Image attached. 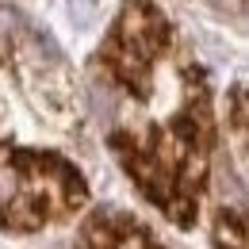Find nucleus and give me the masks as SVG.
Here are the masks:
<instances>
[{
	"instance_id": "1",
	"label": "nucleus",
	"mask_w": 249,
	"mask_h": 249,
	"mask_svg": "<svg viewBox=\"0 0 249 249\" xmlns=\"http://www.w3.org/2000/svg\"><path fill=\"white\" fill-rule=\"evenodd\" d=\"M16 165L19 161L0 157V215L16 226H38L85 196L77 177L58 161L23 157V169Z\"/></svg>"
}]
</instances>
